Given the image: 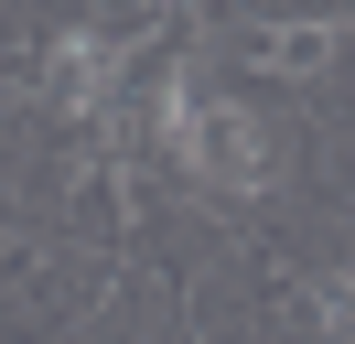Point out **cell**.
Returning a JSON list of instances; mask_svg holds the SVG:
<instances>
[{
	"mask_svg": "<svg viewBox=\"0 0 355 344\" xmlns=\"http://www.w3.org/2000/svg\"><path fill=\"white\" fill-rule=\"evenodd\" d=\"M173 140H183V162H194L205 183H259V162H269V140H259L248 108H194V97H173Z\"/></svg>",
	"mask_w": 355,
	"mask_h": 344,
	"instance_id": "obj_1",
	"label": "cell"
}]
</instances>
